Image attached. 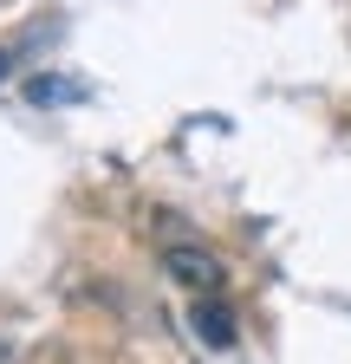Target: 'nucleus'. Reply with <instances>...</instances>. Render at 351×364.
Listing matches in <instances>:
<instances>
[{
  "label": "nucleus",
  "mask_w": 351,
  "mask_h": 364,
  "mask_svg": "<svg viewBox=\"0 0 351 364\" xmlns=\"http://www.w3.org/2000/svg\"><path fill=\"white\" fill-rule=\"evenodd\" d=\"M163 267H169V280H183V287L202 293V299H215V287H222V260L202 254V247H169Z\"/></svg>",
  "instance_id": "1"
},
{
  "label": "nucleus",
  "mask_w": 351,
  "mask_h": 364,
  "mask_svg": "<svg viewBox=\"0 0 351 364\" xmlns=\"http://www.w3.org/2000/svg\"><path fill=\"white\" fill-rule=\"evenodd\" d=\"M189 326H195V338H202V345H215V351H228V345H234V318H228V306H222V299H195Z\"/></svg>",
  "instance_id": "2"
}]
</instances>
